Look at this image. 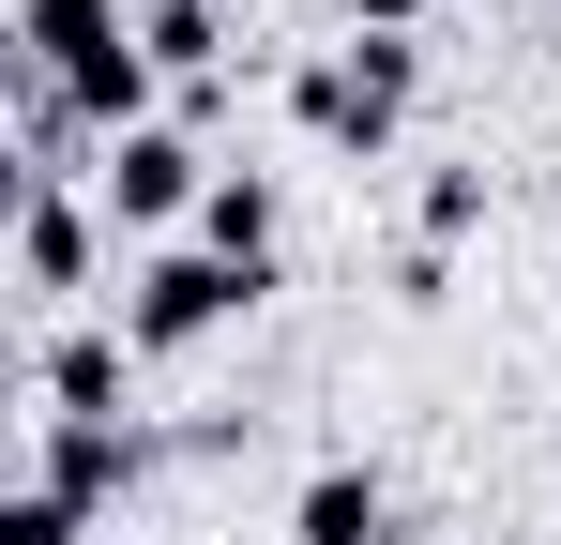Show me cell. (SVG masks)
<instances>
[{
  "mask_svg": "<svg viewBox=\"0 0 561 545\" xmlns=\"http://www.w3.org/2000/svg\"><path fill=\"white\" fill-rule=\"evenodd\" d=\"M470 228H485V167H425V258L470 243Z\"/></svg>",
  "mask_w": 561,
  "mask_h": 545,
  "instance_id": "cell-11",
  "label": "cell"
},
{
  "mask_svg": "<svg viewBox=\"0 0 561 545\" xmlns=\"http://www.w3.org/2000/svg\"><path fill=\"white\" fill-rule=\"evenodd\" d=\"M440 0H350V31H425Z\"/></svg>",
  "mask_w": 561,
  "mask_h": 545,
  "instance_id": "cell-12",
  "label": "cell"
},
{
  "mask_svg": "<svg viewBox=\"0 0 561 545\" xmlns=\"http://www.w3.org/2000/svg\"><path fill=\"white\" fill-rule=\"evenodd\" d=\"M259 288H274V272L213 258V243H152V258L122 272V349H137V363H168V349H197V334H228Z\"/></svg>",
  "mask_w": 561,
  "mask_h": 545,
  "instance_id": "cell-2",
  "label": "cell"
},
{
  "mask_svg": "<svg viewBox=\"0 0 561 545\" xmlns=\"http://www.w3.org/2000/svg\"><path fill=\"white\" fill-rule=\"evenodd\" d=\"M197 243H213V258H243V272H274V182L228 167L213 197H197Z\"/></svg>",
  "mask_w": 561,
  "mask_h": 545,
  "instance_id": "cell-8",
  "label": "cell"
},
{
  "mask_svg": "<svg viewBox=\"0 0 561 545\" xmlns=\"http://www.w3.org/2000/svg\"><path fill=\"white\" fill-rule=\"evenodd\" d=\"M15 288H31V303H77V288H92V212H77V182H15Z\"/></svg>",
  "mask_w": 561,
  "mask_h": 545,
  "instance_id": "cell-4",
  "label": "cell"
},
{
  "mask_svg": "<svg viewBox=\"0 0 561 545\" xmlns=\"http://www.w3.org/2000/svg\"><path fill=\"white\" fill-rule=\"evenodd\" d=\"M410 91H425V46H410V31H350L334 61H304V77H288V121H304L319 152L379 167V152H394V121H410Z\"/></svg>",
  "mask_w": 561,
  "mask_h": 545,
  "instance_id": "cell-1",
  "label": "cell"
},
{
  "mask_svg": "<svg viewBox=\"0 0 561 545\" xmlns=\"http://www.w3.org/2000/svg\"><path fill=\"white\" fill-rule=\"evenodd\" d=\"M288 545H394V500H379V469H304V500H288Z\"/></svg>",
  "mask_w": 561,
  "mask_h": 545,
  "instance_id": "cell-7",
  "label": "cell"
},
{
  "mask_svg": "<svg viewBox=\"0 0 561 545\" xmlns=\"http://www.w3.org/2000/svg\"><path fill=\"white\" fill-rule=\"evenodd\" d=\"M122 318H77L61 349H46V425H122Z\"/></svg>",
  "mask_w": 561,
  "mask_h": 545,
  "instance_id": "cell-6",
  "label": "cell"
},
{
  "mask_svg": "<svg viewBox=\"0 0 561 545\" xmlns=\"http://www.w3.org/2000/svg\"><path fill=\"white\" fill-rule=\"evenodd\" d=\"M137 46H152V77H213V61H228V15H213V0H137Z\"/></svg>",
  "mask_w": 561,
  "mask_h": 545,
  "instance_id": "cell-9",
  "label": "cell"
},
{
  "mask_svg": "<svg viewBox=\"0 0 561 545\" xmlns=\"http://www.w3.org/2000/svg\"><path fill=\"white\" fill-rule=\"evenodd\" d=\"M122 545H152V531H122Z\"/></svg>",
  "mask_w": 561,
  "mask_h": 545,
  "instance_id": "cell-13",
  "label": "cell"
},
{
  "mask_svg": "<svg viewBox=\"0 0 561 545\" xmlns=\"http://www.w3.org/2000/svg\"><path fill=\"white\" fill-rule=\"evenodd\" d=\"M137 469H152V440H137V425H46V454H31V485H61L77 515H106Z\"/></svg>",
  "mask_w": 561,
  "mask_h": 545,
  "instance_id": "cell-5",
  "label": "cell"
},
{
  "mask_svg": "<svg viewBox=\"0 0 561 545\" xmlns=\"http://www.w3.org/2000/svg\"><path fill=\"white\" fill-rule=\"evenodd\" d=\"M92 182H106V212L152 243V228H197V197H213L228 167H197L183 121H137V137H106V167H92Z\"/></svg>",
  "mask_w": 561,
  "mask_h": 545,
  "instance_id": "cell-3",
  "label": "cell"
},
{
  "mask_svg": "<svg viewBox=\"0 0 561 545\" xmlns=\"http://www.w3.org/2000/svg\"><path fill=\"white\" fill-rule=\"evenodd\" d=\"M0 545H92V515H77L61 485H15V500H0Z\"/></svg>",
  "mask_w": 561,
  "mask_h": 545,
  "instance_id": "cell-10",
  "label": "cell"
}]
</instances>
